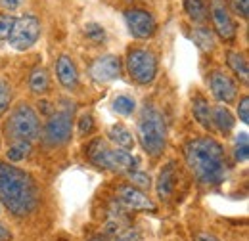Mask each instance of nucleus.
I'll return each instance as SVG.
<instances>
[{
  "instance_id": "f257e3e1",
  "label": "nucleus",
  "mask_w": 249,
  "mask_h": 241,
  "mask_svg": "<svg viewBox=\"0 0 249 241\" xmlns=\"http://www.w3.org/2000/svg\"><path fill=\"white\" fill-rule=\"evenodd\" d=\"M184 159L188 169L201 186H218L224 180L228 165L224 148L215 138H194L184 146Z\"/></svg>"
},
{
  "instance_id": "f03ea898",
  "label": "nucleus",
  "mask_w": 249,
  "mask_h": 241,
  "mask_svg": "<svg viewBox=\"0 0 249 241\" xmlns=\"http://www.w3.org/2000/svg\"><path fill=\"white\" fill-rule=\"evenodd\" d=\"M0 203L14 216H29L38 207L35 178L14 165H0Z\"/></svg>"
},
{
  "instance_id": "7ed1b4c3",
  "label": "nucleus",
  "mask_w": 249,
  "mask_h": 241,
  "mask_svg": "<svg viewBox=\"0 0 249 241\" xmlns=\"http://www.w3.org/2000/svg\"><path fill=\"white\" fill-rule=\"evenodd\" d=\"M4 138L8 144H35L40 138V119L29 103L19 102L4 122Z\"/></svg>"
},
{
  "instance_id": "20e7f679",
  "label": "nucleus",
  "mask_w": 249,
  "mask_h": 241,
  "mask_svg": "<svg viewBox=\"0 0 249 241\" xmlns=\"http://www.w3.org/2000/svg\"><path fill=\"white\" fill-rule=\"evenodd\" d=\"M138 140L150 157H159L167 148V122L154 105H144L138 115Z\"/></svg>"
},
{
  "instance_id": "39448f33",
  "label": "nucleus",
  "mask_w": 249,
  "mask_h": 241,
  "mask_svg": "<svg viewBox=\"0 0 249 241\" xmlns=\"http://www.w3.org/2000/svg\"><path fill=\"white\" fill-rule=\"evenodd\" d=\"M87 157L94 167L121 172V174H126V172L138 169V159L132 153L121 150V148H111L102 138H96L90 142V146L87 148Z\"/></svg>"
},
{
  "instance_id": "423d86ee",
  "label": "nucleus",
  "mask_w": 249,
  "mask_h": 241,
  "mask_svg": "<svg viewBox=\"0 0 249 241\" xmlns=\"http://www.w3.org/2000/svg\"><path fill=\"white\" fill-rule=\"evenodd\" d=\"M126 73L128 77L140 85V86H146V85H152L157 77V69H159V60H157V54L150 48H130L126 52Z\"/></svg>"
},
{
  "instance_id": "0eeeda50",
  "label": "nucleus",
  "mask_w": 249,
  "mask_h": 241,
  "mask_svg": "<svg viewBox=\"0 0 249 241\" xmlns=\"http://www.w3.org/2000/svg\"><path fill=\"white\" fill-rule=\"evenodd\" d=\"M71 132H73V109H60L48 117L42 128V138L46 146L60 148L71 140Z\"/></svg>"
},
{
  "instance_id": "6e6552de",
  "label": "nucleus",
  "mask_w": 249,
  "mask_h": 241,
  "mask_svg": "<svg viewBox=\"0 0 249 241\" xmlns=\"http://www.w3.org/2000/svg\"><path fill=\"white\" fill-rule=\"evenodd\" d=\"M40 31H42V25L40 21L31 16V14H25L21 17H16L14 25H12V31L8 34V44L18 50V52H23V50H29L33 44L38 40L40 36Z\"/></svg>"
},
{
  "instance_id": "1a4fd4ad",
  "label": "nucleus",
  "mask_w": 249,
  "mask_h": 241,
  "mask_svg": "<svg viewBox=\"0 0 249 241\" xmlns=\"http://www.w3.org/2000/svg\"><path fill=\"white\" fill-rule=\"evenodd\" d=\"M124 23H126L128 33L138 40H148L157 33L156 17L148 10H140V8L126 10L124 12Z\"/></svg>"
},
{
  "instance_id": "9d476101",
  "label": "nucleus",
  "mask_w": 249,
  "mask_h": 241,
  "mask_svg": "<svg viewBox=\"0 0 249 241\" xmlns=\"http://www.w3.org/2000/svg\"><path fill=\"white\" fill-rule=\"evenodd\" d=\"M89 73L96 83H111L123 75V61L115 54L100 56L90 63Z\"/></svg>"
},
{
  "instance_id": "9b49d317",
  "label": "nucleus",
  "mask_w": 249,
  "mask_h": 241,
  "mask_svg": "<svg viewBox=\"0 0 249 241\" xmlns=\"http://www.w3.org/2000/svg\"><path fill=\"white\" fill-rule=\"evenodd\" d=\"M117 201L128 211H144V212H156V203L144 193L140 188L132 184H123L117 188Z\"/></svg>"
},
{
  "instance_id": "f8f14e48",
  "label": "nucleus",
  "mask_w": 249,
  "mask_h": 241,
  "mask_svg": "<svg viewBox=\"0 0 249 241\" xmlns=\"http://www.w3.org/2000/svg\"><path fill=\"white\" fill-rule=\"evenodd\" d=\"M209 14L213 19V29L224 42H232L236 38V23L222 0H211Z\"/></svg>"
},
{
  "instance_id": "ddd939ff",
  "label": "nucleus",
  "mask_w": 249,
  "mask_h": 241,
  "mask_svg": "<svg viewBox=\"0 0 249 241\" xmlns=\"http://www.w3.org/2000/svg\"><path fill=\"white\" fill-rule=\"evenodd\" d=\"M209 88H211V94L217 98L218 102L222 103H232L236 98H238V85L236 81L224 73L222 69H215L209 73Z\"/></svg>"
},
{
  "instance_id": "4468645a",
  "label": "nucleus",
  "mask_w": 249,
  "mask_h": 241,
  "mask_svg": "<svg viewBox=\"0 0 249 241\" xmlns=\"http://www.w3.org/2000/svg\"><path fill=\"white\" fill-rule=\"evenodd\" d=\"M56 77L65 90H75L79 86V71L75 61L69 56L62 54L56 61Z\"/></svg>"
},
{
  "instance_id": "2eb2a0df",
  "label": "nucleus",
  "mask_w": 249,
  "mask_h": 241,
  "mask_svg": "<svg viewBox=\"0 0 249 241\" xmlns=\"http://www.w3.org/2000/svg\"><path fill=\"white\" fill-rule=\"evenodd\" d=\"M177 182H178V176H177V163L171 161L163 167V171L159 172V178H157L156 189H157V197L161 201H167L175 189H177Z\"/></svg>"
},
{
  "instance_id": "dca6fc26",
  "label": "nucleus",
  "mask_w": 249,
  "mask_h": 241,
  "mask_svg": "<svg viewBox=\"0 0 249 241\" xmlns=\"http://www.w3.org/2000/svg\"><path fill=\"white\" fill-rule=\"evenodd\" d=\"M211 120H213V126H217V130L222 136H228V134L232 132V128L236 126L234 115H232L230 109L224 107V105H215V107H211Z\"/></svg>"
},
{
  "instance_id": "f3484780",
  "label": "nucleus",
  "mask_w": 249,
  "mask_h": 241,
  "mask_svg": "<svg viewBox=\"0 0 249 241\" xmlns=\"http://www.w3.org/2000/svg\"><path fill=\"white\" fill-rule=\"evenodd\" d=\"M211 107H213V105H209V102H207L201 94H196V96H194V100H192V113H194L196 120H197L203 128H207V130L213 128Z\"/></svg>"
},
{
  "instance_id": "a211bd4d",
  "label": "nucleus",
  "mask_w": 249,
  "mask_h": 241,
  "mask_svg": "<svg viewBox=\"0 0 249 241\" xmlns=\"http://www.w3.org/2000/svg\"><path fill=\"white\" fill-rule=\"evenodd\" d=\"M107 138H109V142H111L115 148H121V150H126V151H130L134 148V138H132L130 130H128L124 124H121V122L113 124V126L107 130Z\"/></svg>"
},
{
  "instance_id": "6ab92c4d",
  "label": "nucleus",
  "mask_w": 249,
  "mask_h": 241,
  "mask_svg": "<svg viewBox=\"0 0 249 241\" xmlns=\"http://www.w3.org/2000/svg\"><path fill=\"white\" fill-rule=\"evenodd\" d=\"M226 60L230 69L234 71V75L248 85V77H249V69H248V58L242 54V52H228L226 54Z\"/></svg>"
},
{
  "instance_id": "aec40b11",
  "label": "nucleus",
  "mask_w": 249,
  "mask_h": 241,
  "mask_svg": "<svg viewBox=\"0 0 249 241\" xmlns=\"http://www.w3.org/2000/svg\"><path fill=\"white\" fill-rule=\"evenodd\" d=\"M29 88H31L33 94H38V96H42V94H46L50 90V75H48V71L44 67H36L31 73Z\"/></svg>"
},
{
  "instance_id": "412c9836",
  "label": "nucleus",
  "mask_w": 249,
  "mask_h": 241,
  "mask_svg": "<svg viewBox=\"0 0 249 241\" xmlns=\"http://www.w3.org/2000/svg\"><path fill=\"white\" fill-rule=\"evenodd\" d=\"M184 10H186L188 17L196 23H203L209 16L207 0H184Z\"/></svg>"
},
{
  "instance_id": "4be33fe9",
  "label": "nucleus",
  "mask_w": 249,
  "mask_h": 241,
  "mask_svg": "<svg viewBox=\"0 0 249 241\" xmlns=\"http://www.w3.org/2000/svg\"><path fill=\"white\" fill-rule=\"evenodd\" d=\"M111 107H113V111H115L117 115L128 117V115L134 113V109H136V102H134V98H130V96H126V94H121V96H117V98L113 100Z\"/></svg>"
},
{
  "instance_id": "5701e85b",
  "label": "nucleus",
  "mask_w": 249,
  "mask_h": 241,
  "mask_svg": "<svg viewBox=\"0 0 249 241\" xmlns=\"http://www.w3.org/2000/svg\"><path fill=\"white\" fill-rule=\"evenodd\" d=\"M194 40L203 52H211L215 48V36L207 27H199L194 31Z\"/></svg>"
},
{
  "instance_id": "b1692460",
  "label": "nucleus",
  "mask_w": 249,
  "mask_h": 241,
  "mask_svg": "<svg viewBox=\"0 0 249 241\" xmlns=\"http://www.w3.org/2000/svg\"><path fill=\"white\" fill-rule=\"evenodd\" d=\"M12 98H14V92H12L10 83L4 77H0V119L8 113V109L12 105Z\"/></svg>"
},
{
  "instance_id": "393cba45",
  "label": "nucleus",
  "mask_w": 249,
  "mask_h": 241,
  "mask_svg": "<svg viewBox=\"0 0 249 241\" xmlns=\"http://www.w3.org/2000/svg\"><path fill=\"white\" fill-rule=\"evenodd\" d=\"M31 144H10L8 151H6V157L12 163H19V161H23L31 153Z\"/></svg>"
},
{
  "instance_id": "a878e982",
  "label": "nucleus",
  "mask_w": 249,
  "mask_h": 241,
  "mask_svg": "<svg viewBox=\"0 0 249 241\" xmlns=\"http://www.w3.org/2000/svg\"><path fill=\"white\" fill-rule=\"evenodd\" d=\"M249 157V146H248V134L242 132L236 136V142H234V159L238 163H246Z\"/></svg>"
},
{
  "instance_id": "bb28decb",
  "label": "nucleus",
  "mask_w": 249,
  "mask_h": 241,
  "mask_svg": "<svg viewBox=\"0 0 249 241\" xmlns=\"http://www.w3.org/2000/svg\"><path fill=\"white\" fill-rule=\"evenodd\" d=\"M126 176L132 180V186H136L140 189H150V186H152V176L148 172L140 171V169H134V171L126 172Z\"/></svg>"
},
{
  "instance_id": "cd10ccee",
  "label": "nucleus",
  "mask_w": 249,
  "mask_h": 241,
  "mask_svg": "<svg viewBox=\"0 0 249 241\" xmlns=\"http://www.w3.org/2000/svg\"><path fill=\"white\" fill-rule=\"evenodd\" d=\"M14 21H16V16H12L10 12L8 14H0V44H4L8 40V34L12 31Z\"/></svg>"
},
{
  "instance_id": "c85d7f7f",
  "label": "nucleus",
  "mask_w": 249,
  "mask_h": 241,
  "mask_svg": "<svg viewBox=\"0 0 249 241\" xmlns=\"http://www.w3.org/2000/svg\"><path fill=\"white\" fill-rule=\"evenodd\" d=\"M77 126H79V134L81 136H89L90 132L94 130V117L92 113H83L81 117H79V122H77Z\"/></svg>"
},
{
  "instance_id": "c756f323",
  "label": "nucleus",
  "mask_w": 249,
  "mask_h": 241,
  "mask_svg": "<svg viewBox=\"0 0 249 241\" xmlns=\"http://www.w3.org/2000/svg\"><path fill=\"white\" fill-rule=\"evenodd\" d=\"M85 34L94 40V42H104L106 40V31L102 25H98V23H89L87 27H85Z\"/></svg>"
},
{
  "instance_id": "7c9ffc66",
  "label": "nucleus",
  "mask_w": 249,
  "mask_h": 241,
  "mask_svg": "<svg viewBox=\"0 0 249 241\" xmlns=\"http://www.w3.org/2000/svg\"><path fill=\"white\" fill-rule=\"evenodd\" d=\"M232 12L236 16H240L242 19H248L249 16V0H230Z\"/></svg>"
},
{
  "instance_id": "2f4dec72",
  "label": "nucleus",
  "mask_w": 249,
  "mask_h": 241,
  "mask_svg": "<svg viewBox=\"0 0 249 241\" xmlns=\"http://www.w3.org/2000/svg\"><path fill=\"white\" fill-rule=\"evenodd\" d=\"M238 117L244 124L249 122V98L248 96H242L240 103H238Z\"/></svg>"
},
{
  "instance_id": "473e14b6",
  "label": "nucleus",
  "mask_w": 249,
  "mask_h": 241,
  "mask_svg": "<svg viewBox=\"0 0 249 241\" xmlns=\"http://www.w3.org/2000/svg\"><path fill=\"white\" fill-rule=\"evenodd\" d=\"M115 241H140V232L136 228H128L126 232H123Z\"/></svg>"
},
{
  "instance_id": "72a5a7b5",
  "label": "nucleus",
  "mask_w": 249,
  "mask_h": 241,
  "mask_svg": "<svg viewBox=\"0 0 249 241\" xmlns=\"http://www.w3.org/2000/svg\"><path fill=\"white\" fill-rule=\"evenodd\" d=\"M19 4H21V0H0V6H2V8H6L8 12H14Z\"/></svg>"
},
{
  "instance_id": "f704fd0d",
  "label": "nucleus",
  "mask_w": 249,
  "mask_h": 241,
  "mask_svg": "<svg viewBox=\"0 0 249 241\" xmlns=\"http://www.w3.org/2000/svg\"><path fill=\"white\" fill-rule=\"evenodd\" d=\"M196 241H220V240H218L217 236H213V234H197Z\"/></svg>"
},
{
  "instance_id": "c9c22d12",
  "label": "nucleus",
  "mask_w": 249,
  "mask_h": 241,
  "mask_svg": "<svg viewBox=\"0 0 249 241\" xmlns=\"http://www.w3.org/2000/svg\"><path fill=\"white\" fill-rule=\"evenodd\" d=\"M8 238H10V234H8V230H6V228H4L2 224H0V241L8 240Z\"/></svg>"
},
{
  "instance_id": "e433bc0d",
  "label": "nucleus",
  "mask_w": 249,
  "mask_h": 241,
  "mask_svg": "<svg viewBox=\"0 0 249 241\" xmlns=\"http://www.w3.org/2000/svg\"><path fill=\"white\" fill-rule=\"evenodd\" d=\"M90 241H104V240H100V238H96V240H90Z\"/></svg>"
},
{
  "instance_id": "4c0bfd02",
  "label": "nucleus",
  "mask_w": 249,
  "mask_h": 241,
  "mask_svg": "<svg viewBox=\"0 0 249 241\" xmlns=\"http://www.w3.org/2000/svg\"><path fill=\"white\" fill-rule=\"evenodd\" d=\"M0 212H2V207H0Z\"/></svg>"
}]
</instances>
